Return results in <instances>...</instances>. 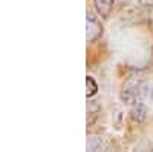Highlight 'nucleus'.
Masks as SVG:
<instances>
[{
  "instance_id": "7",
  "label": "nucleus",
  "mask_w": 153,
  "mask_h": 152,
  "mask_svg": "<svg viewBox=\"0 0 153 152\" xmlns=\"http://www.w3.org/2000/svg\"><path fill=\"white\" fill-rule=\"evenodd\" d=\"M138 3L143 6H153V0H138Z\"/></svg>"
},
{
  "instance_id": "3",
  "label": "nucleus",
  "mask_w": 153,
  "mask_h": 152,
  "mask_svg": "<svg viewBox=\"0 0 153 152\" xmlns=\"http://www.w3.org/2000/svg\"><path fill=\"white\" fill-rule=\"evenodd\" d=\"M147 114H149V109L144 103L138 101V103L132 105V109H130V118L133 121H144L147 118Z\"/></svg>"
},
{
  "instance_id": "1",
  "label": "nucleus",
  "mask_w": 153,
  "mask_h": 152,
  "mask_svg": "<svg viewBox=\"0 0 153 152\" xmlns=\"http://www.w3.org/2000/svg\"><path fill=\"white\" fill-rule=\"evenodd\" d=\"M138 94H139V85L129 82L121 89L120 97H121V101H123L124 105H135L136 103V98H138Z\"/></svg>"
},
{
  "instance_id": "5",
  "label": "nucleus",
  "mask_w": 153,
  "mask_h": 152,
  "mask_svg": "<svg viewBox=\"0 0 153 152\" xmlns=\"http://www.w3.org/2000/svg\"><path fill=\"white\" fill-rule=\"evenodd\" d=\"M103 148V140L100 137H89L87 138V143H86V149L91 151V152H95V151H100Z\"/></svg>"
},
{
  "instance_id": "8",
  "label": "nucleus",
  "mask_w": 153,
  "mask_h": 152,
  "mask_svg": "<svg viewBox=\"0 0 153 152\" xmlns=\"http://www.w3.org/2000/svg\"><path fill=\"white\" fill-rule=\"evenodd\" d=\"M117 3H120V5H126V3H129L130 0H115Z\"/></svg>"
},
{
  "instance_id": "4",
  "label": "nucleus",
  "mask_w": 153,
  "mask_h": 152,
  "mask_svg": "<svg viewBox=\"0 0 153 152\" xmlns=\"http://www.w3.org/2000/svg\"><path fill=\"white\" fill-rule=\"evenodd\" d=\"M113 2L115 0H95V6H97L98 14L103 16V17H107L112 11Z\"/></svg>"
},
{
  "instance_id": "9",
  "label": "nucleus",
  "mask_w": 153,
  "mask_h": 152,
  "mask_svg": "<svg viewBox=\"0 0 153 152\" xmlns=\"http://www.w3.org/2000/svg\"><path fill=\"white\" fill-rule=\"evenodd\" d=\"M150 97H152V100H153V88L150 89Z\"/></svg>"
},
{
  "instance_id": "6",
  "label": "nucleus",
  "mask_w": 153,
  "mask_h": 152,
  "mask_svg": "<svg viewBox=\"0 0 153 152\" xmlns=\"http://www.w3.org/2000/svg\"><path fill=\"white\" fill-rule=\"evenodd\" d=\"M86 88H87V91H86V95H87V98L89 97H94L97 92H98V85H97V82L92 79V77H86Z\"/></svg>"
},
{
  "instance_id": "2",
  "label": "nucleus",
  "mask_w": 153,
  "mask_h": 152,
  "mask_svg": "<svg viewBox=\"0 0 153 152\" xmlns=\"http://www.w3.org/2000/svg\"><path fill=\"white\" fill-rule=\"evenodd\" d=\"M101 32H103L101 25L95 20L94 16L87 14V17H86V39H87V42H95L101 35Z\"/></svg>"
}]
</instances>
